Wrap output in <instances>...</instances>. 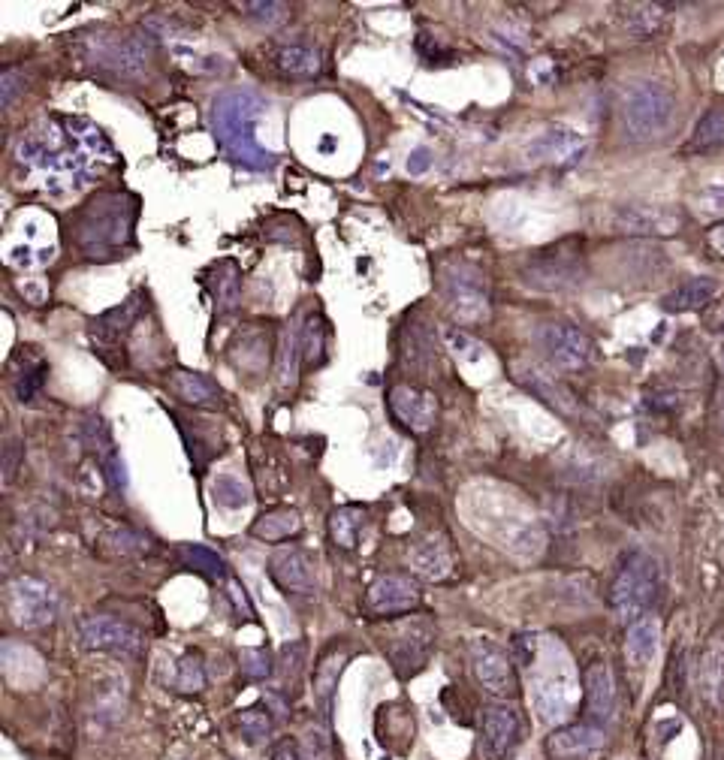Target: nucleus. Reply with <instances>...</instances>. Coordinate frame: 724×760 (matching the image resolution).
I'll list each match as a JSON object with an SVG mask.
<instances>
[{
    "label": "nucleus",
    "instance_id": "nucleus-19",
    "mask_svg": "<svg viewBox=\"0 0 724 760\" xmlns=\"http://www.w3.org/2000/svg\"><path fill=\"white\" fill-rule=\"evenodd\" d=\"M607 736L598 724H571L547 739V751L556 760H592L604 751Z\"/></svg>",
    "mask_w": 724,
    "mask_h": 760
},
{
    "label": "nucleus",
    "instance_id": "nucleus-14",
    "mask_svg": "<svg viewBox=\"0 0 724 760\" xmlns=\"http://www.w3.org/2000/svg\"><path fill=\"white\" fill-rule=\"evenodd\" d=\"M366 607L372 616H402L420 607V586L402 574L378 577L366 592Z\"/></svg>",
    "mask_w": 724,
    "mask_h": 760
},
{
    "label": "nucleus",
    "instance_id": "nucleus-44",
    "mask_svg": "<svg viewBox=\"0 0 724 760\" xmlns=\"http://www.w3.org/2000/svg\"><path fill=\"white\" fill-rule=\"evenodd\" d=\"M299 745H302L308 760H332V745H329V736L323 730H308Z\"/></svg>",
    "mask_w": 724,
    "mask_h": 760
},
{
    "label": "nucleus",
    "instance_id": "nucleus-20",
    "mask_svg": "<svg viewBox=\"0 0 724 760\" xmlns=\"http://www.w3.org/2000/svg\"><path fill=\"white\" fill-rule=\"evenodd\" d=\"M390 408L393 414L411 429V432H426L432 429L435 417H438V402L432 393L417 390V387H396L390 393Z\"/></svg>",
    "mask_w": 724,
    "mask_h": 760
},
{
    "label": "nucleus",
    "instance_id": "nucleus-52",
    "mask_svg": "<svg viewBox=\"0 0 724 760\" xmlns=\"http://www.w3.org/2000/svg\"><path fill=\"white\" fill-rule=\"evenodd\" d=\"M242 10H251V16L263 19V22H275L281 16V4H242Z\"/></svg>",
    "mask_w": 724,
    "mask_h": 760
},
{
    "label": "nucleus",
    "instance_id": "nucleus-51",
    "mask_svg": "<svg viewBox=\"0 0 724 760\" xmlns=\"http://www.w3.org/2000/svg\"><path fill=\"white\" fill-rule=\"evenodd\" d=\"M429 166H432V151H429V148H423V145H420V148H414V151H411V157H408V172H411V175H423Z\"/></svg>",
    "mask_w": 724,
    "mask_h": 760
},
{
    "label": "nucleus",
    "instance_id": "nucleus-25",
    "mask_svg": "<svg viewBox=\"0 0 724 760\" xmlns=\"http://www.w3.org/2000/svg\"><path fill=\"white\" fill-rule=\"evenodd\" d=\"M658 646H661V625L655 616H646L640 622H634L628 628V637H625V658L631 667L643 670L655 661L658 655Z\"/></svg>",
    "mask_w": 724,
    "mask_h": 760
},
{
    "label": "nucleus",
    "instance_id": "nucleus-12",
    "mask_svg": "<svg viewBox=\"0 0 724 760\" xmlns=\"http://www.w3.org/2000/svg\"><path fill=\"white\" fill-rule=\"evenodd\" d=\"M79 640L85 649L94 652H112V655H124L133 658L142 652V631L133 628L130 622L112 619V616H85L79 622Z\"/></svg>",
    "mask_w": 724,
    "mask_h": 760
},
{
    "label": "nucleus",
    "instance_id": "nucleus-42",
    "mask_svg": "<svg viewBox=\"0 0 724 760\" xmlns=\"http://www.w3.org/2000/svg\"><path fill=\"white\" fill-rule=\"evenodd\" d=\"M700 215H721L724 212V181H709L697 194Z\"/></svg>",
    "mask_w": 724,
    "mask_h": 760
},
{
    "label": "nucleus",
    "instance_id": "nucleus-43",
    "mask_svg": "<svg viewBox=\"0 0 724 760\" xmlns=\"http://www.w3.org/2000/svg\"><path fill=\"white\" fill-rule=\"evenodd\" d=\"M302 664H305V643H290V646L281 649V673H284V682H296Z\"/></svg>",
    "mask_w": 724,
    "mask_h": 760
},
{
    "label": "nucleus",
    "instance_id": "nucleus-17",
    "mask_svg": "<svg viewBox=\"0 0 724 760\" xmlns=\"http://www.w3.org/2000/svg\"><path fill=\"white\" fill-rule=\"evenodd\" d=\"M139 311H142V293H133L127 302H121L118 308H112V311H106L103 317H97L94 320V353H100L106 362H112V350H124L121 347V338L130 332V326L136 323V317H139ZM124 356V353H121Z\"/></svg>",
    "mask_w": 724,
    "mask_h": 760
},
{
    "label": "nucleus",
    "instance_id": "nucleus-35",
    "mask_svg": "<svg viewBox=\"0 0 724 760\" xmlns=\"http://www.w3.org/2000/svg\"><path fill=\"white\" fill-rule=\"evenodd\" d=\"M178 555H181V561H185L188 567L200 570V574H206V577H215V580H221V577L227 574V564H224V558H221L218 552L206 549V546H197V543H185V546L178 549Z\"/></svg>",
    "mask_w": 724,
    "mask_h": 760
},
{
    "label": "nucleus",
    "instance_id": "nucleus-53",
    "mask_svg": "<svg viewBox=\"0 0 724 760\" xmlns=\"http://www.w3.org/2000/svg\"><path fill=\"white\" fill-rule=\"evenodd\" d=\"M709 248H712L718 257H724V221L715 224V227L709 230Z\"/></svg>",
    "mask_w": 724,
    "mask_h": 760
},
{
    "label": "nucleus",
    "instance_id": "nucleus-41",
    "mask_svg": "<svg viewBox=\"0 0 724 760\" xmlns=\"http://www.w3.org/2000/svg\"><path fill=\"white\" fill-rule=\"evenodd\" d=\"M444 338H447V344L453 347V353L459 356V359H465V362H480L483 359V344L480 341H474L471 335H465V332H459V329H447L444 332Z\"/></svg>",
    "mask_w": 724,
    "mask_h": 760
},
{
    "label": "nucleus",
    "instance_id": "nucleus-26",
    "mask_svg": "<svg viewBox=\"0 0 724 760\" xmlns=\"http://www.w3.org/2000/svg\"><path fill=\"white\" fill-rule=\"evenodd\" d=\"M721 145H724V106L718 103V106H709L700 115V121L694 124V133H691V139L685 145V151H691V154H709V151H715Z\"/></svg>",
    "mask_w": 724,
    "mask_h": 760
},
{
    "label": "nucleus",
    "instance_id": "nucleus-36",
    "mask_svg": "<svg viewBox=\"0 0 724 760\" xmlns=\"http://www.w3.org/2000/svg\"><path fill=\"white\" fill-rule=\"evenodd\" d=\"M175 688L185 691V694H197L206 688V667L200 652H188L185 658L178 661V673H175Z\"/></svg>",
    "mask_w": 724,
    "mask_h": 760
},
{
    "label": "nucleus",
    "instance_id": "nucleus-10",
    "mask_svg": "<svg viewBox=\"0 0 724 760\" xmlns=\"http://www.w3.org/2000/svg\"><path fill=\"white\" fill-rule=\"evenodd\" d=\"M522 281L534 290H571L583 281V263L580 254L565 251V245L550 248L534 254L525 269H522Z\"/></svg>",
    "mask_w": 724,
    "mask_h": 760
},
{
    "label": "nucleus",
    "instance_id": "nucleus-49",
    "mask_svg": "<svg viewBox=\"0 0 724 760\" xmlns=\"http://www.w3.org/2000/svg\"><path fill=\"white\" fill-rule=\"evenodd\" d=\"M272 760H308V757H305V751L296 739H281L272 748Z\"/></svg>",
    "mask_w": 724,
    "mask_h": 760
},
{
    "label": "nucleus",
    "instance_id": "nucleus-38",
    "mask_svg": "<svg viewBox=\"0 0 724 760\" xmlns=\"http://www.w3.org/2000/svg\"><path fill=\"white\" fill-rule=\"evenodd\" d=\"M302 353L308 365H317L323 356V320L320 317H308L305 329H302Z\"/></svg>",
    "mask_w": 724,
    "mask_h": 760
},
{
    "label": "nucleus",
    "instance_id": "nucleus-47",
    "mask_svg": "<svg viewBox=\"0 0 724 760\" xmlns=\"http://www.w3.org/2000/svg\"><path fill=\"white\" fill-rule=\"evenodd\" d=\"M22 459H25V444L19 438H10L7 447H4V483H13Z\"/></svg>",
    "mask_w": 724,
    "mask_h": 760
},
{
    "label": "nucleus",
    "instance_id": "nucleus-3",
    "mask_svg": "<svg viewBox=\"0 0 724 760\" xmlns=\"http://www.w3.org/2000/svg\"><path fill=\"white\" fill-rule=\"evenodd\" d=\"M133 221H136L133 197L103 194L82 212V221L76 227V245L88 257L118 251L133 239Z\"/></svg>",
    "mask_w": 724,
    "mask_h": 760
},
{
    "label": "nucleus",
    "instance_id": "nucleus-31",
    "mask_svg": "<svg viewBox=\"0 0 724 760\" xmlns=\"http://www.w3.org/2000/svg\"><path fill=\"white\" fill-rule=\"evenodd\" d=\"M341 670H344V655H326L314 670V700L323 715H329L332 709V694H335Z\"/></svg>",
    "mask_w": 724,
    "mask_h": 760
},
{
    "label": "nucleus",
    "instance_id": "nucleus-18",
    "mask_svg": "<svg viewBox=\"0 0 724 760\" xmlns=\"http://www.w3.org/2000/svg\"><path fill=\"white\" fill-rule=\"evenodd\" d=\"M613 227L628 236H673L682 218L661 206H622L613 215Z\"/></svg>",
    "mask_w": 724,
    "mask_h": 760
},
{
    "label": "nucleus",
    "instance_id": "nucleus-50",
    "mask_svg": "<svg viewBox=\"0 0 724 760\" xmlns=\"http://www.w3.org/2000/svg\"><path fill=\"white\" fill-rule=\"evenodd\" d=\"M115 549H121V552H139V549H145L148 546V540L145 537H139V534H133V531H118L115 537Z\"/></svg>",
    "mask_w": 724,
    "mask_h": 760
},
{
    "label": "nucleus",
    "instance_id": "nucleus-21",
    "mask_svg": "<svg viewBox=\"0 0 724 760\" xmlns=\"http://www.w3.org/2000/svg\"><path fill=\"white\" fill-rule=\"evenodd\" d=\"M586 712L595 724H607L616 715V682L604 661H595L586 676Z\"/></svg>",
    "mask_w": 724,
    "mask_h": 760
},
{
    "label": "nucleus",
    "instance_id": "nucleus-27",
    "mask_svg": "<svg viewBox=\"0 0 724 760\" xmlns=\"http://www.w3.org/2000/svg\"><path fill=\"white\" fill-rule=\"evenodd\" d=\"M700 691L709 706L724 712V646H709L700 661Z\"/></svg>",
    "mask_w": 724,
    "mask_h": 760
},
{
    "label": "nucleus",
    "instance_id": "nucleus-28",
    "mask_svg": "<svg viewBox=\"0 0 724 760\" xmlns=\"http://www.w3.org/2000/svg\"><path fill=\"white\" fill-rule=\"evenodd\" d=\"M272 64L290 76V79H311L320 73L323 61H320V52L317 49H308V46H281L275 55H272Z\"/></svg>",
    "mask_w": 724,
    "mask_h": 760
},
{
    "label": "nucleus",
    "instance_id": "nucleus-32",
    "mask_svg": "<svg viewBox=\"0 0 724 760\" xmlns=\"http://www.w3.org/2000/svg\"><path fill=\"white\" fill-rule=\"evenodd\" d=\"M411 561H414V567L420 570V574L429 577V580H444L450 574V555H447L444 543H438V540H423L414 549Z\"/></svg>",
    "mask_w": 724,
    "mask_h": 760
},
{
    "label": "nucleus",
    "instance_id": "nucleus-13",
    "mask_svg": "<svg viewBox=\"0 0 724 760\" xmlns=\"http://www.w3.org/2000/svg\"><path fill=\"white\" fill-rule=\"evenodd\" d=\"M480 730H483V745L492 760H510L522 742V718L513 706L495 703L486 706L480 715Z\"/></svg>",
    "mask_w": 724,
    "mask_h": 760
},
{
    "label": "nucleus",
    "instance_id": "nucleus-45",
    "mask_svg": "<svg viewBox=\"0 0 724 760\" xmlns=\"http://www.w3.org/2000/svg\"><path fill=\"white\" fill-rule=\"evenodd\" d=\"M302 350V335L296 329H287V338H284V359H281V380L287 384V380H293L296 374V356Z\"/></svg>",
    "mask_w": 724,
    "mask_h": 760
},
{
    "label": "nucleus",
    "instance_id": "nucleus-9",
    "mask_svg": "<svg viewBox=\"0 0 724 760\" xmlns=\"http://www.w3.org/2000/svg\"><path fill=\"white\" fill-rule=\"evenodd\" d=\"M471 667H474V676L477 682L483 685L486 694L498 697V700H507V697H516L519 691V679H516V670H513V658L489 637H477L471 640Z\"/></svg>",
    "mask_w": 724,
    "mask_h": 760
},
{
    "label": "nucleus",
    "instance_id": "nucleus-7",
    "mask_svg": "<svg viewBox=\"0 0 724 760\" xmlns=\"http://www.w3.org/2000/svg\"><path fill=\"white\" fill-rule=\"evenodd\" d=\"M7 610L19 628H43L58 613V595L43 580L19 577L7 586Z\"/></svg>",
    "mask_w": 724,
    "mask_h": 760
},
{
    "label": "nucleus",
    "instance_id": "nucleus-33",
    "mask_svg": "<svg viewBox=\"0 0 724 760\" xmlns=\"http://www.w3.org/2000/svg\"><path fill=\"white\" fill-rule=\"evenodd\" d=\"M212 501L224 510H245L251 504V489L236 474H218L212 480Z\"/></svg>",
    "mask_w": 724,
    "mask_h": 760
},
{
    "label": "nucleus",
    "instance_id": "nucleus-6",
    "mask_svg": "<svg viewBox=\"0 0 724 760\" xmlns=\"http://www.w3.org/2000/svg\"><path fill=\"white\" fill-rule=\"evenodd\" d=\"M444 302L459 323H480L489 317V281L474 266H453L444 275Z\"/></svg>",
    "mask_w": 724,
    "mask_h": 760
},
{
    "label": "nucleus",
    "instance_id": "nucleus-1",
    "mask_svg": "<svg viewBox=\"0 0 724 760\" xmlns=\"http://www.w3.org/2000/svg\"><path fill=\"white\" fill-rule=\"evenodd\" d=\"M19 163L31 172H43L52 181L58 178H85L97 169L100 160H112V145L106 136L79 118H43L22 133L16 145Z\"/></svg>",
    "mask_w": 724,
    "mask_h": 760
},
{
    "label": "nucleus",
    "instance_id": "nucleus-34",
    "mask_svg": "<svg viewBox=\"0 0 724 760\" xmlns=\"http://www.w3.org/2000/svg\"><path fill=\"white\" fill-rule=\"evenodd\" d=\"M362 528V510L359 507H338L329 516V534L341 549H353Z\"/></svg>",
    "mask_w": 724,
    "mask_h": 760
},
{
    "label": "nucleus",
    "instance_id": "nucleus-37",
    "mask_svg": "<svg viewBox=\"0 0 724 760\" xmlns=\"http://www.w3.org/2000/svg\"><path fill=\"white\" fill-rule=\"evenodd\" d=\"M239 727H242V733H245L248 742H263V739L272 736L275 718L263 706H248V709L239 712Z\"/></svg>",
    "mask_w": 724,
    "mask_h": 760
},
{
    "label": "nucleus",
    "instance_id": "nucleus-22",
    "mask_svg": "<svg viewBox=\"0 0 724 760\" xmlns=\"http://www.w3.org/2000/svg\"><path fill=\"white\" fill-rule=\"evenodd\" d=\"M721 284L718 278H709V275H697V278H688L682 281L679 287H673L664 299H661V308L667 314H685V311H697L703 305H709L715 296H718Z\"/></svg>",
    "mask_w": 724,
    "mask_h": 760
},
{
    "label": "nucleus",
    "instance_id": "nucleus-46",
    "mask_svg": "<svg viewBox=\"0 0 724 760\" xmlns=\"http://www.w3.org/2000/svg\"><path fill=\"white\" fill-rule=\"evenodd\" d=\"M22 82H25V76L19 70H13V67L4 70V76H0V106L10 109L16 103V94L22 91Z\"/></svg>",
    "mask_w": 724,
    "mask_h": 760
},
{
    "label": "nucleus",
    "instance_id": "nucleus-24",
    "mask_svg": "<svg viewBox=\"0 0 724 760\" xmlns=\"http://www.w3.org/2000/svg\"><path fill=\"white\" fill-rule=\"evenodd\" d=\"M91 58H97V64H103V67L130 73V70L142 67V61L148 58V46H142L133 37H124V40L121 37H103L100 43H94Z\"/></svg>",
    "mask_w": 724,
    "mask_h": 760
},
{
    "label": "nucleus",
    "instance_id": "nucleus-15",
    "mask_svg": "<svg viewBox=\"0 0 724 760\" xmlns=\"http://www.w3.org/2000/svg\"><path fill=\"white\" fill-rule=\"evenodd\" d=\"M269 577L287 595H314L317 592L314 561H311L308 552H302L296 546L272 552V558H269Z\"/></svg>",
    "mask_w": 724,
    "mask_h": 760
},
{
    "label": "nucleus",
    "instance_id": "nucleus-23",
    "mask_svg": "<svg viewBox=\"0 0 724 760\" xmlns=\"http://www.w3.org/2000/svg\"><path fill=\"white\" fill-rule=\"evenodd\" d=\"M172 393L194 408H218L221 405V387L203 371H175L169 377Z\"/></svg>",
    "mask_w": 724,
    "mask_h": 760
},
{
    "label": "nucleus",
    "instance_id": "nucleus-11",
    "mask_svg": "<svg viewBox=\"0 0 724 760\" xmlns=\"http://www.w3.org/2000/svg\"><path fill=\"white\" fill-rule=\"evenodd\" d=\"M537 344L556 368L580 371L592 362V338L574 323H547L537 332Z\"/></svg>",
    "mask_w": 724,
    "mask_h": 760
},
{
    "label": "nucleus",
    "instance_id": "nucleus-16",
    "mask_svg": "<svg viewBox=\"0 0 724 760\" xmlns=\"http://www.w3.org/2000/svg\"><path fill=\"white\" fill-rule=\"evenodd\" d=\"M586 151V136L571 130V127H547L543 133H537L528 148H525V157L531 163H559V166H568V163H577Z\"/></svg>",
    "mask_w": 724,
    "mask_h": 760
},
{
    "label": "nucleus",
    "instance_id": "nucleus-40",
    "mask_svg": "<svg viewBox=\"0 0 724 760\" xmlns=\"http://www.w3.org/2000/svg\"><path fill=\"white\" fill-rule=\"evenodd\" d=\"M46 374H49V365H46V362H37L34 368L22 371V377L16 380V396H19L22 402H31V399L43 390Z\"/></svg>",
    "mask_w": 724,
    "mask_h": 760
},
{
    "label": "nucleus",
    "instance_id": "nucleus-4",
    "mask_svg": "<svg viewBox=\"0 0 724 760\" xmlns=\"http://www.w3.org/2000/svg\"><path fill=\"white\" fill-rule=\"evenodd\" d=\"M661 589V570L658 561L646 552H631L610 589V607L619 616V622L634 625L649 616L652 604L658 601Z\"/></svg>",
    "mask_w": 724,
    "mask_h": 760
},
{
    "label": "nucleus",
    "instance_id": "nucleus-8",
    "mask_svg": "<svg viewBox=\"0 0 724 760\" xmlns=\"http://www.w3.org/2000/svg\"><path fill=\"white\" fill-rule=\"evenodd\" d=\"M435 649V628L426 619H414V622H402L393 628V634L384 640V652L393 661V670L408 679L414 676L420 667H426L429 655Z\"/></svg>",
    "mask_w": 724,
    "mask_h": 760
},
{
    "label": "nucleus",
    "instance_id": "nucleus-54",
    "mask_svg": "<svg viewBox=\"0 0 724 760\" xmlns=\"http://www.w3.org/2000/svg\"><path fill=\"white\" fill-rule=\"evenodd\" d=\"M718 420H721V429H724V393H721V402H718Z\"/></svg>",
    "mask_w": 724,
    "mask_h": 760
},
{
    "label": "nucleus",
    "instance_id": "nucleus-30",
    "mask_svg": "<svg viewBox=\"0 0 724 760\" xmlns=\"http://www.w3.org/2000/svg\"><path fill=\"white\" fill-rule=\"evenodd\" d=\"M209 284H212V296H215L218 311H233L239 302V290H242V275H239L236 263H230V260L218 263L215 278Z\"/></svg>",
    "mask_w": 724,
    "mask_h": 760
},
{
    "label": "nucleus",
    "instance_id": "nucleus-5",
    "mask_svg": "<svg viewBox=\"0 0 724 760\" xmlns=\"http://www.w3.org/2000/svg\"><path fill=\"white\" fill-rule=\"evenodd\" d=\"M676 115L673 94L658 82H637L622 97V127L634 142L658 139L670 130Z\"/></svg>",
    "mask_w": 724,
    "mask_h": 760
},
{
    "label": "nucleus",
    "instance_id": "nucleus-29",
    "mask_svg": "<svg viewBox=\"0 0 724 760\" xmlns=\"http://www.w3.org/2000/svg\"><path fill=\"white\" fill-rule=\"evenodd\" d=\"M299 528H302V519L296 510H272V513H263L251 525V534L266 543H281V540L299 534Z\"/></svg>",
    "mask_w": 724,
    "mask_h": 760
},
{
    "label": "nucleus",
    "instance_id": "nucleus-48",
    "mask_svg": "<svg viewBox=\"0 0 724 760\" xmlns=\"http://www.w3.org/2000/svg\"><path fill=\"white\" fill-rule=\"evenodd\" d=\"M106 477H109V486L115 492H124L127 489V471H124V459L118 453H109L106 456Z\"/></svg>",
    "mask_w": 724,
    "mask_h": 760
},
{
    "label": "nucleus",
    "instance_id": "nucleus-39",
    "mask_svg": "<svg viewBox=\"0 0 724 760\" xmlns=\"http://www.w3.org/2000/svg\"><path fill=\"white\" fill-rule=\"evenodd\" d=\"M242 673L251 682H263L272 676V655L266 649H245L242 652Z\"/></svg>",
    "mask_w": 724,
    "mask_h": 760
},
{
    "label": "nucleus",
    "instance_id": "nucleus-2",
    "mask_svg": "<svg viewBox=\"0 0 724 760\" xmlns=\"http://www.w3.org/2000/svg\"><path fill=\"white\" fill-rule=\"evenodd\" d=\"M263 112L266 100L251 88H230L212 100V133L221 151L251 172H269L278 163V157L254 139V124Z\"/></svg>",
    "mask_w": 724,
    "mask_h": 760
}]
</instances>
